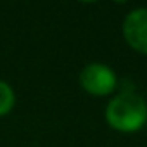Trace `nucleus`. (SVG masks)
Instances as JSON below:
<instances>
[{"instance_id": "nucleus-4", "label": "nucleus", "mask_w": 147, "mask_h": 147, "mask_svg": "<svg viewBox=\"0 0 147 147\" xmlns=\"http://www.w3.org/2000/svg\"><path fill=\"white\" fill-rule=\"evenodd\" d=\"M16 104V94L12 90V87L4 82V80H0V118L9 114L12 111Z\"/></svg>"}, {"instance_id": "nucleus-2", "label": "nucleus", "mask_w": 147, "mask_h": 147, "mask_svg": "<svg viewBox=\"0 0 147 147\" xmlns=\"http://www.w3.org/2000/svg\"><path fill=\"white\" fill-rule=\"evenodd\" d=\"M80 87L94 97H107L118 88V76L111 66L102 62H90L80 73Z\"/></svg>"}, {"instance_id": "nucleus-3", "label": "nucleus", "mask_w": 147, "mask_h": 147, "mask_svg": "<svg viewBox=\"0 0 147 147\" xmlns=\"http://www.w3.org/2000/svg\"><path fill=\"white\" fill-rule=\"evenodd\" d=\"M121 31L125 42L133 50L147 55V7L130 11L123 21Z\"/></svg>"}, {"instance_id": "nucleus-1", "label": "nucleus", "mask_w": 147, "mask_h": 147, "mask_svg": "<svg viewBox=\"0 0 147 147\" xmlns=\"http://www.w3.org/2000/svg\"><path fill=\"white\" fill-rule=\"evenodd\" d=\"M104 116L113 130L133 133L147 125V104L133 88L121 90L109 99Z\"/></svg>"}]
</instances>
